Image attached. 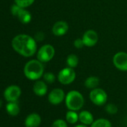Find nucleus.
I'll return each mask as SVG.
<instances>
[{"instance_id":"f257e3e1","label":"nucleus","mask_w":127,"mask_h":127,"mask_svg":"<svg viewBox=\"0 0 127 127\" xmlns=\"http://www.w3.org/2000/svg\"><path fill=\"white\" fill-rule=\"evenodd\" d=\"M13 49L19 54L25 57H32L37 51V41L28 34L16 35L11 42Z\"/></svg>"},{"instance_id":"f03ea898","label":"nucleus","mask_w":127,"mask_h":127,"mask_svg":"<svg viewBox=\"0 0 127 127\" xmlns=\"http://www.w3.org/2000/svg\"><path fill=\"white\" fill-rule=\"evenodd\" d=\"M44 74L43 63L38 60H31L26 63L24 67L25 76L31 80H38Z\"/></svg>"},{"instance_id":"7ed1b4c3","label":"nucleus","mask_w":127,"mask_h":127,"mask_svg":"<svg viewBox=\"0 0 127 127\" xmlns=\"http://www.w3.org/2000/svg\"><path fill=\"white\" fill-rule=\"evenodd\" d=\"M65 105L68 110L79 111L85 104V98L81 92L76 90H71L66 95Z\"/></svg>"},{"instance_id":"20e7f679","label":"nucleus","mask_w":127,"mask_h":127,"mask_svg":"<svg viewBox=\"0 0 127 127\" xmlns=\"http://www.w3.org/2000/svg\"><path fill=\"white\" fill-rule=\"evenodd\" d=\"M89 98L94 105L102 106L106 104L108 101V95L103 89L97 88L91 91L89 94Z\"/></svg>"},{"instance_id":"39448f33","label":"nucleus","mask_w":127,"mask_h":127,"mask_svg":"<svg viewBox=\"0 0 127 127\" xmlns=\"http://www.w3.org/2000/svg\"><path fill=\"white\" fill-rule=\"evenodd\" d=\"M55 54V48L49 44L43 45L40 48L37 53V58L41 63H48L51 61Z\"/></svg>"},{"instance_id":"423d86ee","label":"nucleus","mask_w":127,"mask_h":127,"mask_svg":"<svg viewBox=\"0 0 127 127\" xmlns=\"http://www.w3.org/2000/svg\"><path fill=\"white\" fill-rule=\"evenodd\" d=\"M76 74L73 68L66 67L62 68L58 74V80L62 85H70L74 82Z\"/></svg>"},{"instance_id":"0eeeda50","label":"nucleus","mask_w":127,"mask_h":127,"mask_svg":"<svg viewBox=\"0 0 127 127\" xmlns=\"http://www.w3.org/2000/svg\"><path fill=\"white\" fill-rule=\"evenodd\" d=\"M10 10L12 15L16 16L19 22H22V24H28L31 22V14L28 10H25V8H22L18 6L16 4H14L12 5Z\"/></svg>"},{"instance_id":"6e6552de","label":"nucleus","mask_w":127,"mask_h":127,"mask_svg":"<svg viewBox=\"0 0 127 127\" xmlns=\"http://www.w3.org/2000/svg\"><path fill=\"white\" fill-rule=\"evenodd\" d=\"M112 62L116 68L121 71H127V53L119 51L116 53L112 59Z\"/></svg>"},{"instance_id":"1a4fd4ad","label":"nucleus","mask_w":127,"mask_h":127,"mask_svg":"<svg viewBox=\"0 0 127 127\" xmlns=\"http://www.w3.org/2000/svg\"><path fill=\"white\" fill-rule=\"evenodd\" d=\"M65 97L66 95L64 90L60 88H56L49 92L48 95V100L52 105L58 106L65 100Z\"/></svg>"},{"instance_id":"9d476101","label":"nucleus","mask_w":127,"mask_h":127,"mask_svg":"<svg viewBox=\"0 0 127 127\" xmlns=\"http://www.w3.org/2000/svg\"><path fill=\"white\" fill-rule=\"evenodd\" d=\"M20 95H21L20 88L15 85L8 86L4 92V97L5 100L8 102L16 101L19 97Z\"/></svg>"},{"instance_id":"9b49d317","label":"nucleus","mask_w":127,"mask_h":127,"mask_svg":"<svg viewBox=\"0 0 127 127\" xmlns=\"http://www.w3.org/2000/svg\"><path fill=\"white\" fill-rule=\"evenodd\" d=\"M82 39L84 42L85 46L94 47L98 42V34L94 30L90 29L84 33Z\"/></svg>"},{"instance_id":"f8f14e48","label":"nucleus","mask_w":127,"mask_h":127,"mask_svg":"<svg viewBox=\"0 0 127 127\" xmlns=\"http://www.w3.org/2000/svg\"><path fill=\"white\" fill-rule=\"evenodd\" d=\"M69 30L68 23L65 21H58L56 22L52 28V32L56 36H62L65 35Z\"/></svg>"},{"instance_id":"ddd939ff","label":"nucleus","mask_w":127,"mask_h":127,"mask_svg":"<svg viewBox=\"0 0 127 127\" xmlns=\"http://www.w3.org/2000/svg\"><path fill=\"white\" fill-rule=\"evenodd\" d=\"M48 91V87L46 83L43 80H37L33 86V92L34 93L40 97L44 96L46 95Z\"/></svg>"},{"instance_id":"4468645a","label":"nucleus","mask_w":127,"mask_h":127,"mask_svg":"<svg viewBox=\"0 0 127 127\" xmlns=\"http://www.w3.org/2000/svg\"><path fill=\"white\" fill-rule=\"evenodd\" d=\"M41 124V118L37 113H31L25 120V127H38Z\"/></svg>"},{"instance_id":"2eb2a0df","label":"nucleus","mask_w":127,"mask_h":127,"mask_svg":"<svg viewBox=\"0 0 127 127\" xmlns=\"http://www.w3.org/2000/svg\"><path fill=\"white\" fill-rule=\"evenodd\" d=\"M79 121L86 126H91L94 121L93 114L87 110L81 111L79 113Z\"/></svg>"},{"instance_id":"dca6fc26","label":"nucleus","mask_w":127,"mask_h":127,"mask_svg":"<svg viewBox=\"0 0 127 127\" xmlns=\"http://www.w3.org/2000/svg\"><path fill=\"white\" fill-rule=\"evenodd\" d=\"M100 80L98 77L96 76H90L85 80V86L91 90L98 88L100 85Z\"/></svg>"},{"instance_id":"f3484780","label":"nucleus","mask_w":127,"mask_h":127,"mask_svg":"<svg viewBox=\"0 0 127 127\" xmlns=\"http://www.w3.org/2000/svg\"><path fill=\"white\" fill-rule=\"evenodd\" d=\"M6 110L10 116H16L19 113V106L16 101L9 102L6 106Z\"/></svg>"},{"instance_id":"a211bd4d","label":"nucleus","mask_w":127,"mask_h":127,"mask_svg":"<svg viewBox=\"0 0 127 127\" xmlns=\"http://www.w3.org/2000/svg\"><path fill=\"white\" fill-rule=\"evenodd\" d=\"M66 121L70 124H76L79 121V114L76 111L68 110L65 116Z\"/></svg>"},{"instance_id":"6ab92c4d","label":"nucleus","mask_w":127,"mask_h":127,"mask_svg":"<svg viewBox=\"0 0 127 127\" xmlns=\"http://www.w3.org/2000/svg\"><path fill=\"white\" fill-rule=\"evenodd\" d=\"M79 63V59L78 56L75 54H70L67 57L66 59V63L67 65V67L74 68L77 67Z\"/></svg>"},{"instance_id":"aec40b11","label":"nucleus","mask_w":127,"mask_h":127,"mask_svg":"<svg viewBox=\"0 0 127 127\" xmlns=\"http://www.w3.org/2000/svg\"><path fill=\"white\" fill-rule=\"evenodd\" d=\"M91 127H112V125L108 119L99 118L93 122Z\"/></svg>"},{"instance_id":"412c9836","label":"nucleus","mask_w":127,"mask_h":127,"mask_svg":"<svg viewBox=\"0 0 127 127\" xmlns=\"http://www.w3.org/2000/svg\"><path fill=\"white\" fill-rule=\"evenodd\" d=\"M106 112L109 115H115L118 112V108L115 103H108L105 107Z\"/></svg>"},{"instance_id":"4be33fe9","label":"nucleus","mask_w":127,"mask_h":127,"mask_svg":"<svg viewBox=\"0 0 127 127\" xmlns=\"http://www.w3.org/2000/svg\"><path fill=\"white\" fill-rule=\"evenodd\" d=\"M43 80L49 84H52L55 81V75L52 73V72H46L44 73L43 75Z\"/></svg>"},{"instance_id":"5701e85b","label":"nucleus","mask_w":127,"mask_h":127,"mask_svg":"<svg viewBox=\"0 0 127 127\" xmlns=\"http://www.w3.org/2000/svg\"><path fill=\"white\" fill-rule=\"evenodd\" d=\"M34 1L35 0H14L15 4L22 8H26L31 6L34 2Z\"/></svg>"},{"instance_id":"b1692460","label":"nucleus","mask_w":127,"mask_h":127,"mask_svg":"<svg viewBox=\"0 0 127 127\" xmlns=\"http://www.w3.org/2000/svg\"><path fill=\"white\" fill-rule=\"evenodd\" d=\"M51 127H68V126L66 121L62 119H57L52 123Z\"/></svg>"},{"instance_id":"393cba45","label":"nucleus","mask_w":127,"mask_h":127,"mask_svg":"<svg viewBox=\"0 0 127 127\" xmlns=\"http://www.w3.org/2000/svg\"><path fill=\"white\" fill-rule=\"evenodd\" d=\"M73 45L77 49H82L85 46V44H84V42L82 38H77L76 39L74 40Z\"/></svg>"},{"instance_id":"a878e982","label":"nucleus","mask_w":127,"mask_h":127,"mask_svg":"<svg viewBox=\"0 0 127 127\" xmlns=\"http://www.w3.org/2000/svg\"><path fill=\"white\" fill-rule=\"evenodd\" d=\"M44 37H45L44 33H43V32L39 31V32H37V33L35 34V36H34V39H35L36 41L40 42V41H43V40L44 39Z\"/></svg>"},{"instance_id":"bb28decb","label":"nucleus","mask_w":127,"mask_h":127,"mask_svg":"<svg viewBox=\"0 0 127 127\" xmlns=\"http://www.w3.org/2000/svg\"><path fill=\"white\" fill-rule=\"evenodd\" d=\"M74 127H88V126H86V125H85V124H78V125L75 126Z\"/></svg>"},{"instance_id":"cd10ccee","label":"nucleus","mask_w":127,"mask_h":127,"mask_svg":"<svg viewBox=\"0 0 127 127\" xmlns=\"http://www.w3.org/2000/svg\"><path fill=\"white\" fill-rule=\"evenodd\" d=\"M1 105H2V102H1V100H0V108H1Z\"/></svg>"}]
</instances>
